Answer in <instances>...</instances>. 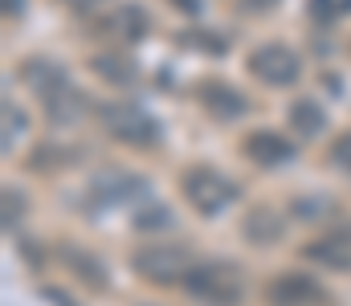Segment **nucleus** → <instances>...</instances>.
Masks as SVG:
<instances>
[{"mask_svg": "<svg viewBox=\"0 0 351 306\" xmlns=\"http://www.w3.org/2000/svg\"><path fill=\"white\" fill-rule=\"evenodd\" d=\"M66 8H74V12H90V8H98V4H106V0H62Z\"/></svg>", "mask_w": 351, "mask_h": 306, "instance_id": "21", "label": "nucleus"}, {"mask_svg": "<svg viewBox=\"0 0 351 306\" xmlns=\"http://www.w3.org/2000/svg\"><path fill=\"white\" fill-rule=\"evenodd\" d=\"M294 212H298V216H306V220H323L327 212H335V204H331V201H306V196H294Z\"/></svg>", "mask_w": 351, "mask_h": 306, "instance_id": "19", "label": "nucleus"}, {"mask_svg": "<svg viewBox=\"0 0 351 306\" xmlns=\"http://www.w3.org/2000/svg\"><path fill=\"white\" fill-rule=\"evenodd\" d=\"M90 66H94V74L106 78L110 86H135V82H139V70H135L127 58H119V53H98Z\"/></svg>", "mask_w": 351, "mask_h": 306, "instance_id": "13", "label": "nucleus"}, {"mask_svg": "<svg viewBox=\"0 0 351 306\" xmlns=\"http://www.w3.org/2000/svg\"><path fill=\"white\" fill-rule=\"evenodd\" d=\"M306 8H311L315 21L331 25V21H343V16L351 12V0H306Z\"/></svg>", "mask_w": 351, "mask_h": 306, "instance_id": "18", "label": "nucleus"}, {"mask_svg": "<svg viewBox=\"0 0 351 306\" xmlns=\"http://www.w3.org/2000/svg\"><path fill=\"white\" fill-rule=\"evenodd\" d=\"M180 192H184V201L192 204V212H200V216H221L225 208H233V204L241 201L237 180H229L225 172H217V168H208V164L184 168Z\"/></svg>", "mask_w": 351, "mask_h": 306, "instance_id": "3", "label": "nucleus"}, {"mask_svg": "<svg viewBox=\"0 0 351 306\" xmlns=\"http://www.w3.org/2000/svg\"><path fill=\"white\" fill-rule=\"evenodd\" d=\"M241 233H245L254 245H274V241H282V233H286V229H282V216H278L274 208H265V204H262V208H254V212L245 216Z\"/></svg>", "mask_w": 351, "mask_h": 306, "instance_id": "11", "label": "nucleus"}, {"mask_svg": "<svg viewBox=\"0 0 351 306\" xmlns=\"http://www.w3.org/2000/svg\"><path fill=\"white\" fill-rule=\"evenodd\" d=\"M131 270L152 282V286H184L188 274L196 270V257L192 249L184 245H172V241H160V245H143L131 253Z\"/></svg>", "mask_w": 351, "mask_h": 306, "instance_id": "5", "label": "nucleus"}, {"mask_svg": "<svg viewBox=\"0 0 351 306\" xmlns=\"http://www.w3.org/2000/svg\"><path fill=\"white\" fill-rule=\"evenodd\" d=\"M66 266L78 278H86V286H106V270L94 262V253H86V249H66Z\"/></svg>", "mask_w": 351, "mask_h": 306, "instance_id": "16", "label": "nucleus"}, {"mask_svg": "<svg viewBox=\"0 0 351 306\" xmlns=\"http://www.w3.org/2000/svg\"><path fill=\"white\" fill-rule=\"evenodd\" d=\"M241 151H245L258 168H286V164L298 155L294 139H286V135L274 131V127H258V131H250L245 143H241Z\"/></svg>", "mask_w": 351, "mask_h": 306, "instance_id": "9", "label": "nucleus"}, {"mask_svg": "<svg viewBox=\"0 0 351 306\" xmlns=\"http://www.w3.org/2000/svg\"><path fill=\"white\" fill-rule=\"evenodd\" d=\"M265 303L269 306H323L327 303V290L311 274H278L265 286Z\"/></svg>", "mask_w": 351, "mask_h": 306, "instance_id": "8", "label": "nucleus"}, {"mask_svg": "<svg viewBox=\"0 0 351 306\" xmlns=\"http://www.w3.org/2000/svg\"><path fill=\"white\" fill-rule=\"evenodd\" d=\"M4 8H8V16H12V12H21V8H25V4H21V0H8V4H4Z\"/></svg>", "mask_w": 351, "mask_h": 306, "instance_id": "22", "label": "nucleus"}, {"mask_svg": "<svg viewBox=\"0 0 351 306\" xmlns=\"http://www.w3.org/2000/svg\"><path fill=\"white\" fill-rule=\"evenodd\" d=\"M21 78L37 94V102L45 106L49 123L70 127V123H78L86 114V94L74 86V78H70V70L62 62H53V58H29L21 66Z\"/></svg>", "mask_w": 351, "mask_h": 306, "instance_id": "1", "label": "nucleus"}, {"mask_svg": "<svg viewBox=\"0 0 351 306\" xmlns=\"http://www.w3.org/2000/svg\"><path fill=\"white\" fill-rule=\"evenodd\" d=\"M250 74L269 90H286V86H294L302 78V62H298V53L290 45L265 41V45H258L250 53Z\"/></svg>", "mask_w": 351, "mask_h": 306, "instance_id": "6", "label": "nucleus"}, {"mask_svg": "<svg viewBox=\"0 0 351 306\" xmlns=\"http://www.w3.org/2000/svg\"><path fill=\"white\" fill-rule=\"evenodd\" d=\"M200 106L213 118H221V123H233V118H241L250 110V102L241 99V90H233L229 82H204L200 86Z\"/></svg>", "mask_w": 351, "mask_h": 306, "instance_id": "10", "label": "nucleus"}, {"mask_svg": "<svg viewBox=\"0 0 351 306\" xmlns=\"http://www.w3.org/2000/svg\"><path fill=\"white\" fill-rule=\"evenodd\" d=\"M302 253H306L311 262L331 266V270H351V249L339 241V237H331V241H315V245H306Z\"/></svg>", "mask_w": 351, "mask_h": 306, "instance_id": "15", "label": "nucleus"}, {"mask_svg": "<svg viewBox=\"0 0 351 306\" xmlns=\"http://www.w3.org/2000/svg\"><path fill=\"white\" fill-rule=\"evenodd\" d=\"M135 196H152V184L139 180L135 172H123V168L98 172V176L90 180V188H86V204L94 208V212H98V208H119V204L135 201Z\"/></svg>", "mask_w": 351, "mask_h": 306, "instance_id": "7", "label": "nucleus"}, {"mask_svg": "<svg viewBox=\"0 0 351 306\" xmlns=\"http://www.w3.org/2000/svg\"><path fill=\"white\" fill-rule=\"evenodd\" d=\"M147 12L139 8V4H123L110 21H106V29H114V37H123V41H139L143 33H147Z\"/></svg>", "mask_w": 351, "mask_h": 306, "instance_id": "14", "label": "nucleus"}, {"mask_svg": "<svg viewBox=\"0 0 351 306\" xmlns=\"http://www.w3.org/2000/svg\"><path fill=\"white\" fill-rule=\"evenodd\" d=\"M331 164H335L339 172H348V176H351V135L335 139V147H331Z\"/></svg>", "mask_w": 351, "mask_h": 306, "instance_id": "20", "label": "nucleus"}, {"mask_svg": "<svg viewBox=\"0 0 351 306\" xmlns=\"http://www.w3.org/2000/svg\"><path fill=\"white\" fill-rule=\"evenodd\" d=\"M184 294L196 306H241L250 294V278L237 262L208 257V262H196V270L184 282Z\"/></svg>", "mask_w": 351, "mask_h": 306, "instance_id": "2", "label": "nucleus"}, {"mask_svg": "<svg viewBox=\"0 0 351 306\" xmlns=\"http://www.w3.org/2000/svg\"><path fill=\"white\" fill-rule=\"evenodd\" d=\"M135 229L139 233H164V229H172V212L164 204H152V208H143L135 216Z\"/></svg>", "mask_w": 351, "mask_h": 306, "instance_id": "17", "label": "nucleus"}, {"mask_svg": "<svg viewBox=\"0 0 351 306\" xmlns=\"http://www.w3.org/2000/svg\"><path fill=\"white\" fill-rule=\"evenodd\" d=\"M290 127H294L298 135L315 139V135L327 131V110H323L315 99H294L290 102Z\"/></svg>", "mask_w": 351, "mask_h": 306, "instance_id": "12", "label": "nucleus"}, {"mask_svg": "<svg viewBox=\"0 0 351 306\" xmlns=\"http://www.w3.org/2000/svg\"><path fill=\"white\" fill-rule=\"evenodd\" d=\"M98 123H102V131L110 135V139H119V143H127V147H156L160 143V123L143 110V106H135V102L127 99H106L98 102Z\"/></svg>", "mask_w": 351, "mask_h": 306, "instance_id": "4", "label": "nucleus"}]
</instances>
